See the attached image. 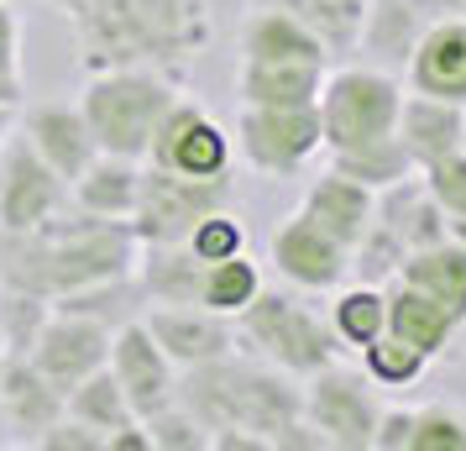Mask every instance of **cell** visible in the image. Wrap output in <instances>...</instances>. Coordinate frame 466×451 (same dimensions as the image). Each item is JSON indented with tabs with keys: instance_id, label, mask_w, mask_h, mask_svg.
<instances>
[{
	"instance_id": "cell-1",
	"label": "cell",
	"mask_w": 466,
	"mask_h": 451,
	"mask_svg": "<svg viewBox=\"0 0 466 451\" xmlns=\"http://www.w3.org/2000/svg\"><path fill=\"white\" fill-rule=\"evenodd\" d=\"M142 258L131 220H100L74 210V220H47L43 231L0 237V283H22L43 300H74L116 289Z\"/></svg>"
},
{
	"instance_id": "cell-2",
	"label": "cell",
	"mask_w": 466,
	"mask_h": 451,
	"mask_svg": "<svg viewBox=\"0 0 466 451\" xmlns=\"http://www.w3.org/2000/svg\"><path fill=\"white\" fill-rule=\"evenodd\" d=\"M79 64L95 68H184L210 43L205 0H74Z\"/></svg>"
},
{
	"instance_id": "cell-3",
	"label": "cell",
	"mask_w": 466,
	"mask_h": 451,
	"mask_svg": "<svg viewBox=\"0 0 466 451\" xmlns=\"http://www.w3.org/2000/svg\"><path fill=\"white\" fill-rule=\"evenodd\" d=\"M178 399L199 415V425L215 436H257L268 451L283 446V436L304 420V378L262 357H215V363L178 373Z\"/></svg>"
},
{
	"instance_id": "cell-4",
	"label": "cell",
	"mask_w": 466,
	"mask_h": 451,
	"mask_svg": "<svg viewBox=\"0 0 466 451\" xmlns=\"http://www.w3.org/2000/svg\"><path fill=\"white\" fill-rule=\"evenodd\" d=\"M178 100L184 89L168 68H95L79 89V110L100 152L137 158V163L152 158V142Z\"/></svg>"
},
{
	"instance_id": "cell-5",
	"label": "cell",
	"mask_w": 466,
	"mask_h": 451,
	"mask_svg": "<svg viewBox=\"0 0 466 451\" xmlns=\"http://www.w3.org/2000/svg\"><path fill=\"white\" fill-rule=\"evenodd\" d=\"M315 106H319V131H325V152L330 158L382 148V142H399L403 79L378 64L330 68Z\"/></svg>"
},
{
	"instance_id": "cell-6",
	"label": "cell",
	"mask_w": 466,
	"mask_h": 451,
	"mask_svg": "<svg viewBox=\"0 0 466 451\" xmlns=\"http://www.w3.org/2000/svg\"><path fill=\"white\" fill-rule=\"evenodd\" d=\"M236 331H241V346H252L262 363L283 367L294 378H309L325 363H336V331H330V315H319L315 304H304L289 289H262L241 315H236Z\"/></svg>"
},
{
	"instance_id": "cell-7",
	"label": "cell",
	"mask_w": 466,
	"mask_h": 451,
	"mask_svg": "<svg viewBox=\"0 0 466 451\" xmlns=\"http://www.w3.org/2000/svg\"><path fill=\"white\" fill-rule=\"evenodd\" d=\"M304 420L325 441V451H372L382 420L378 384L361 367H346L336 357L304 378Z\"/></svg>"
},
{
	"instance_id": "cell-8",
	"label": "cell",
	"mask_w": 466,
	"mask_h": 451,
	"mask_svg": "<svg viewBox=\"0 0 466 451\" xmlns=\"http://www.w3.org/2000/svg\"><path fill=\"white\" fill-rule=\"evenodd\" d=\"M236 148L268 179H289V173L309 169L325 152L319 106H241V116H236Z\"/></svg>"
},
{
	"instance_id": "cell-9",
	"label": "cell",
	"mask_w": 466,
	"mask_h": 451,
	"mask_svg": "<svg viewBox=\"0 0 466 451\" xmlns=\"http://www.w3.org/2000/svg\"><path fill=\"white\" fill-rule=\"evenodd\" d=\"M68 200H74V190H68L64 173L53 169L22 131H11L5 148H0V237L43 231L47 220L64 215Z\"/></svg>"
},
{
	"instance_id": "cell-10",
	"label": "cell",
	"mask_w": 466,
	"mask_h": 451,
	"mask_svg": "<svg viewBox=\"0 0 466 451\" xmlns=\"http://www.w3.org/2000/svg\"><path fill=\"white\" fill-rule=\"evenodd\" d=\"M231 200V184L226 179H184V173H168L147 163L142 173V200H137V215H131V231L142 247H163V241H189V231L205 220L210 210H220Z\"/></svg>"
},
{
	"instance_id": "cell-11",
	"label": "cell",
	"mask_w": 466,
	"mask_h": 451,
	"mask_svg": "<svg viewBox=\"0 0 466 451\" xmlns=\"http://www.w3.org/2000/svg\"><path fill=\"white\" fill-rule=\"evenodd\" d=\"M110 331L106 321H95L89 310H58L53 304V315L43 321V331H37V342H32V363H37V373H43L53 388H74L79 378H89V373H100V367L110 363Z\"/></svg>"
},
{
	"instance_id": "cell-12",
	"label": "cell",
	"mask_w": 466,
	"mask_h": 451,
	"mask_svg": "<svg viewBox=\"0 0 466 451\" xmlns=\"http://www.w3.org/2000/svg\"><path fill=\"white\" fill-rule=\"evenodd\" d=\"M268 262L289 279L299 294H330L351 279V247H340L325 226H315L304 210H294L268 241Z\"/></svg>"
},
{
	"instance_id": "cell-13",
	"label": "cell",
	"mask_w": 466,
	"mask_h": 451,
	"mask_svg": "<svg viewBox=\"0 0 466 451\" xmlns=\"http://www.w3.org/2000/svg\"><path fill=\"white\" fill-rule=\"evenodd\" d=\"M147 163H157L168 173H184V179H226V169H231V131L184 95L168 110Z\"/></svg>"
},
{
	"instance_id": "cell-14",
	"label": "cell",
	"mask_w": 466,
	"mask_h": 451,
	"mask_svg": "<svg viewBox=\"0 0 466 451\" xmlns=\"http://www.w3.org/2000/svg\"><path fill=\"white\" fill-rule=\"evenodd\" d=\"M110 373L121 378L137 420H147V415H157L163 405L178 399V363L163 352V342L152 336V325L142 315L110 336Z\"/></svg>"
},
{
	"instance_id": "cell-15",
	"label": "cell",
	"mask_w": 466,
	"mask_h": 451,
	"mask_svg": "<svg viewBox=\"0 0 466 451\" xmlns=\"http://www.w3.org/2000/svg\"><path fill=\"white\" fill-rule=\"evenodd\" d=\"M142 321L152 325V336L163 342V352L178 363V373L241 352L236 315H220V310H210V304H147Z\"/></svg>"
},
{
	"instance_id": "cell-16",
	"label": "cell",
	"mask_w": 466,
	"mask_h": 451,
	"mask_svg": "<svg viewBox=\"0 0 466 451\" xmlns=\"http://www.w3.org/2000/svg\"><path fill=\"white\" fill-rule=\"evenodd\" d=\"M435 22H441L435 0H367L357 53H367L388 74H403L409 58H414V47H420V37Z\"/></svg>"
},
{
	"instance_id": "cell-17",
	"label": "cell",
	"mask_w": 466,
	"mask_h": 451,
	"mask_svg": "<svg viewBox=\"0 0 466 451\" xmlns=\"http://www.w3.org/2000/svg\"><path fill=\"white\" fill-rule=\"evenodd\" d=\"M22 137L64 173L68 184L100 158V142H95V131H89L79 100H74V106H68V100H43V106L22 110Z\"/></svg>"
},
{
	"instance_id": "cell-18",
	"label": "cell",
	"mask_w": 466,
	"mask_h": 451,
	"mask_svg": "<svg viewBox=\"0 0 466 451\" xmlns=\"http://www.w3.org/2000/svg\"><path fill=\"white\" fill-rule=\"evenodd\" d=\"M299 210L309 215L315 226H325L340 247L357 252L361 237H367L372 220H378V190H367L361 179H351V173H340V169H325L315 184L304 190Z\"/></svg>"
},
{
	"instance_id": "cell-19",
	"label": "cell",
	"mask_w": 466,
	"mask_h": 451,
	"mask_svg": "<svg viewBox=\"0 0 466 451\" xmlns=\"http://www.w3.org/2000/svg\"><path fill=\"white\" fill-rule=\"evenodd\" d=\"M399 142L409 152L414 169H435L441 158L466 148V106L420 95V89L403 85V106H399Z\"/></svg>"
},
{
	"instance_id": "cell-20",
	"label": "cell",
	"mask_w": 466,
	"mask_h": 451,
	"mask_svg": "<svg viewBox=\"0 0 466 451\" xmlns=\"http://www.w3.org/2000/svg\"><path fill=\"white\" fill-rule=\"evenodd\" d=\"M403 85L466 106V16H441L414 47V58L403 68Z\"/></svg>"
},
{
	"instance_id": "cell-21",
	"label": "cell",
	"mask_w": 466,
	"mask_h": 451,
	"mask_svg": "<svg viewBox=\"0 0 466 451\" xmlns=\"http://www.w3.org/2000/svg\"><path fill=\"white\" fill-rule=\"evenodd\" d=\"M378 226L399 237L403 252H420V247H435V241L451 237L445 210L435 190L424 184V173H409V179H399V184H388L378 194Z\"/></svg>"
},
{
	"instance_id": "cell-22",
	"label": "cell",
	"mask_w": 466,
	"mask_h": 451,
	"mask_svg": "<svg viewBox=\"0 0 466 451\" xmlns=\"http://www.w3.org/2000/svg\"><path fill=\"white\" fill-rule=\"evenodd\" d=\"M64 415V388H53L32 357H0V425L26 430V446Z\"/></svg>"
},
{
	"instance_id": "cell-23",
	"label": "cell",
	"mask_w": 466,
	"mask_h": 451,
	"mask_svg": "<svg viewBox=\"0 0 466 451\" xmlns=\"http://www.w3.org/2000/svg\"><path fill=\"white\" fill-rule=\"evenodd\" d=\"M330 79V58H278V64H241L236 95L241 106H315Z\"/></svg>"
},
{
	"instance_id": "cell-24",
	"label": "cell",
	"mask_w": 466,
	"mask_h": 451,
	"mask_svg": "<svg viewBox=\"0 0 466 451\" xmlns=\"http://www.w3.org/2000/svg\"><path fill=\"white\" fill-rule=\"evenodd\" d=\"M142 173H147V163L100 152V158L68 184V190H74V210L100 215V220H131V215H137V200H142Z\"/></svg>"
},
{
	"instance_id": "cell-25",
	"label": "cell",
	"mask_w": 466,
	"mask_h": 451,
	"mask_svg": "<svg viewBox=\"0 0 466 451\" xmlns=\"http://www.w3.org/2000/svg\"><path fill=\"white\" fill-rule=\"evenodd\" d=\"M393 279H403L409 289L430 294V300L466 331V241L445 237V241H435V247L409 252Z\"/></svg>"
},
{
	"instance_id": "cell-26",
	"label": "cell",
	"mask_w": 466,
	"mask_h": 451,
	"mask_svg": "<svg viewBox=\"0 0 466 451\" xmlns=\"http://www.w3.org/2000/svg\"><path fill=\"white\" fill-rule=\"evenodd\" d=\"M388 331L399 342L420 346L430 363L451 357V342L461 336V325L451 321L441 304L430 300V294H420V289H409L403 279H388Z\"/></svg>"
},
{
	"instance_id": "cell-27",
	"label": "cell",
	"mask_w": 466,
	"mask_h": 451,
	"mask_svg": "<svg viewBox=\"0 0 466 451\" xmlns=\"http://www.w3.org/2000/svg\"><path fill=\"white\" fill-rule=\"evenodd\" d=\"M137 283L152 304H199V283H205V262L189 252V241H163V247H142L137 258Z\"/></svg>"
},
{
	"instance_id": "cell-28",
	"label": "cell",
	"mask_w": 466,
	"mask_h": 451,
	"mask_svg": "<svg viewBox=\"0 0 466 451\" xmlns=\"http://www.w3.org/2000/svg\"><path fill=\"white\" fill-rule=\"evenodd\" d=\"M330 331L340 346H372L388 331V283H340L336 304H330Z\"/></svg>"
},
{
	"instance_id": "cell-29",
	"label": "cell",
	"mask_w": 466,
	"mask_h": 451,
	"mask_svg": "<svg viewBox=\"0 0 466 451\" xmlns=\"http://www.w3.org/2000/svg\"><path fill=\"white\" fill-rule=\"evenodd\" d=\"M268 5H283L294 11L299 22L315 32L330 58H346L357 53V37H361V16H367V0H268Z\"/></svg>"
},
{
	"instance_id": "cell-30",
	"label": "cell",
	"mask_w": 466,
	"mask_h": 451,
	"mask_svg": "<svg viewBox=\"0 0 466 451\" xmlns=\"http://www.w3.org/2000/svg\"><path fill=\"white\" fill-rule=\"evenodd\" d=\"M64 409L74 415V420L95 425L100 436H110V430H121V425H131V420H137V409H131L121 378L110 373V363L100 367V373H89V378H79V384L68 388Z\"/></svg>"
},
{
	"instance_id": "cell-31",
	"label": "cell",
	"mask_w": 466,
	"mask_h": 451,
	"mask_svg": "<svg viewBox=\"0 0 466 451\" xmlns=\"http://www.w3.org/2000/svg\"><path fill=\"white\" fill-rule=\"evenodd\" d=\"M257 294H262V273H257L252 252H236V258L205 262L199 304H210V310H220V315H241Z\"/></svg>"
},
{
	"instance_id": "cell-32",
	"label": "cell",
	"mask_w": 466,
	"mask_h": 451,
	"mask_svg": "<svg viewBox=\"0 0 466 451\" xmlns=\"http://www.w3.org/2000/svg\"><path fill=\"white\" fill-rule=\"evenodd\" d=\"M424 367H430V357H424L420 346L399 342L393 331H382L372 346H361V373L378 384V394H403V388H414L424 378Z\"/></svg>"
},
{
	"instance_id": "cell-33",
	"label": "cell",
	"mask_w": 466,
	"mask_h": 451,
	"mask_svg": "<svg viewBox=\"0 0 466 451\" xmlns=\"http://www.w3.org/2000/svg\"><path fill=\"white\" fill-rule=\"evenodd\" d=\"M330 169L351 173V179H361L367 190H388V184H399V179H409V173H420L414 163H409V152H403V142H382V148H361V152H340V158H330Z\"/></svg>"
},
{
	"instance_id": "cell-34",
	"label": "cell",
	"mask_w": 466,
	"mask_h": 451,
	"mask_svg": "<svg viewBox=\"0 0 466 451\" xmlns=\"http://www.w3.org/2000/svg\"><path fill=\"white\" fill-rule=\"evenodd\" d=\"M142 425H147V436H152V451H210V430L199 425V415H194L184 399L163 405L157 415H147Z\"/></svg>"
},
{
	"instance_id": "cell-35",
	"label": "cell",
	"mask_w": 466,
	"mask_h": 451,
	"mask_svg": "<svg viewBox=\"0 0 466 451\" xmlns=\"http://www.w3.org/2000/svg\"><path fill=\"white\" fill-rule=\"evenodd\" d=\"M409 451H466V409L461 405L414 409V441H409Z\"/></svg>"
},
{
	"instance_id": "cell-36",
	"label": "cell",
	"mask_w": 466,
	"mask_h": 451,
	"mask_svg": "<svg viewBox=\"0 0 466 451\" xmlns=\"http://www.w3.org/2000/svg\"><path fill=\"white\" fill-rule=\"evenodd\" d=\"M424 184H430V190H435V200H441L451 237L466 241V148L451 152V158H441L435 169H424Z\"/></svg>"
},
{
	"instance_id": "cell-37",
	"label": "cell",
	"mask_w": 466,
	"mask_h": 451,
	"mask_svg": "<svg viewBox=\"0 0 466 451\" xmlns=\"http://www.w3.org/2000/svg\"><path fill=\"white\" fill-rule=\"evenodd\" d=\"M189 252L199 262H220V258H236V252H247V226H241V215H231L226 205L210 210L199 226L189 231Z\"/></svg>"
},
{
	"instance_id": "cell-38",
	"label": "cell",
	"mask_w": 466,
	"mask_h": 451,
	"mask_svg": "<svg viewBox=\"0 0 466 451\" xmlns=\"http://www.w3.org/2000/svg\"><path fill=\"white\" fill-rule=\"evenodd\" d=\"M32 446L37 451H106V436H100L95 425H85V420H74V415L64 409Z\"/></svg>"
},
{
	"instance_id": "cell-39",
	"label": "cell",
	"mask_w": 466,
	"mask_h": 451,
	"mask_svg": "<svg viewBox=\"0 0 466 451\" xmlns=\"http://www.w3.org/2000/svg\"><path fill=\"white\" fill-rule=\"evenodd\" d=\"M0 79L22 85V16L11 0H0Z\"/></svg>"
},
{
	"instance_id": "cell-40",
	"label": "cell",
	"mask_w": 466,
	"mask_h": 451,
	"mask_svg": "<svg viewBox=\"0 0 466 451\" xmlns=\"http://www.w3.org/2000/svg\"><path fill=\"white\" fill-rule=\"evenodd\" d=\"M409 441H414V409H382L372 451H409Z\"/></svg>"
},
{
	"instance_id": "cell-41",
	"label": "cell",
	"mask_w": 466,
	"mask_h": 451,
	"mask_svg": "<svg viewBox=\"0 0 466 451\" xmlns=\"http://www.w3.org/2000/svg\"><path fill=\"white\" fill-rule=\"evenodd\" d=\"M16 95H22L16 79H0V106H16Z\"/></svg>"
},
{
	"instance_id": "cell-42",
	"label": "cell",
	"mask_w": 466,
	"mask_h": 451,
	"mask_svg": "<svg viewBox=\"0 0 466 451\" xmlns=\"http://www.w3.org/2000/svg\"><path fill=\"white\" fill-rule=\"evenodd\" d=\"M441 16H466V0H435Z\"/></svg>"
},
{
	"instance_id": "cell-43",
	"label": "cell",
	"mask_w": 466,
	"mask_h": 451,
	"mask_svg": "<svg viewBox=\"0 0 466 451\" xmlns=\"http://www.w3.org/2000/svg\"><path fill=\"white\" fill-rule=\"evenodd\" d=\"M58 5H74V0H58Z\"/></svg>"
}]
</instances>
